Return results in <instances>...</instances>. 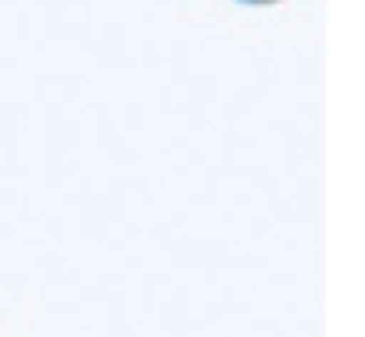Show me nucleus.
<instances>
[{"label": "nucleus", "mask_w": 365, "mask_h": 337, "mask_svg": "<svg viewBox=\"0 0 365 337\" xmlns=\"http://www.w3.org/2000/svg\"><path fill=\"white\" fill-rule=\"evenodd\" d=\"M244 4H275V0H244Z\"/></svg>", "instance_id": "f257e3e1"}]
</instances>
